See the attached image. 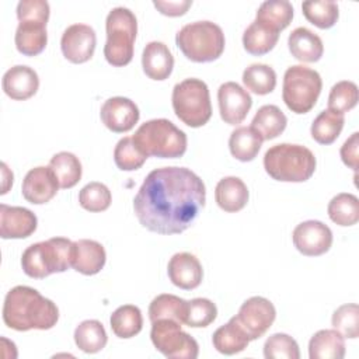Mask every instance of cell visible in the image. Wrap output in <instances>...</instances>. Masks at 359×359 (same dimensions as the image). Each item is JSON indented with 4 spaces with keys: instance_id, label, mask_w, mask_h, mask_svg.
I'll return each mask as SVG.
<instances>
[{
    "instance_id": "obj_1",
    "label": "cell",
    "mask_w": 359,
    "mask_h": 359,
    "mask_svg": "<svg viewBox=\"0 0 359 359\" xmlns=\"http://www.w3.org/2000/svg\"><path fill=\"white\" fill-rule=\"evenodd\" d=\"M206 188L199 175L185 167H163L147 174L133 199L139 223L157 234H180L205 206Z\"/></svg>"
},
{
    "instance_id": "obj_2",
    "label": "cell",
    "mask_w": 359,
    "mask_h": 359,
    "mask_svg": "<svg viewBox=\"0 0 359 359\" xmlns=\"http://www.w3.org/2000/svg\"><path fill=\"white\" fill-rule=\"evenodd\" d=\"M57 320V306L31 286H14L4 297L3 321L11 330H50Z\"/></svg>"
},
{
    "instance_id": "obj_3",
    "label": "cell",
    "mask_w": 359,
    "mask_h": 359,
    "mask_svg": "<svg viewBox=\"0 0 359 359\" xmlns=\"http://www.w3.org/2000/svg\"><path fill=\"white\" fill-rule=\"evenodd\" d=\"M316 165V156L302 144L279 143L269 147L264 156L266 174L282 182H304L313 177Z\"/></svg>"
},
{
    "instance_id": "obj_4",
    "label": "cell",
    "mask_w": 359,
    "mask_h": 359,
    "mask_svg": "<svg viewBox=\"0 0 359 359\" xmlns=\"http://www.w3.org/2000/svg\"><path fill=\"white\" fill-rule=\"evenodd\" d=\"M73 243L66 237H52L27 247L21 255V266L27 276L43 279L72 266Z\"/></svg>"
},
{
    "instance_id": "obj_5",
    "label": "cell",
    "mask_w": 359,
    "mask_h": 359,
    "mask_svg": "<svg viewBox=\"0 0 359 359\" xmlns=\"http://www.w3.org/2000/svg\"><path fill=\"white\" fill-rule=\"evenodd\" d=\"M136 146L147 157L178 158L187 151V135L165 118L142 123L132 136Z\"/></svg>"
},
{
    "instance_id": "obj_6",
    "label": "cell",
    "mask_w": 359,
    "mask_h": 359,
    "mask_svg": "<svg viewBox=\"0 0 359 359\" xmlns=\"http://www.w3.org/2000/svg\"><path fill=\"white\" fill-rule=\"evenodd\" d=\"M175 43L191 62L209 63L222 56L226 39L223 29L217 24L195 21L184 25L177 32Z\"/></svg>"
},
{
    "instance_id": "obj_7",
    "label": "cell",
    "mask_w": 359,
    "mask_h": 359,
    "mask_svg": "<svg viewBox=\"0 0 359 359\" xmlns=\"http://www.w3.org/2000/svg\"><path fill=\"white\" fill-rule=\"evenodd\" d=\"M105 60L115 67H123L133 59V45L137 34V20L126 7L112 8L105 20Z\"/></svg>"
},
{
    "instance_id": "obj_8",
    "label": "cell",
    "mask_w": 359,
    "mask_h": 359,
    "mask_svg": "<svg viewBox=\"0 0 359 359\" xmlns=\"http://www.w3.org/2000/svg\"><path fill=\"white\" fill-rule=\"evenodd\" d=\"M177 118L191 128H201L212 116L209 88L201 79H185L177 83L171 95Z\"/></svg>"
},
{
    "instance_id": "obj_9",
    "label": "cell",
    "mask_w": 359,
    "mask_h": 359,
    "mask_svg": "<svg viewBox=\"0 0 359 359\" xmlns=\"http://www.w3.org/2000/svg\"><path fill=\"white\" fill-rule=\"evenodd\" d=\"M323 80L318 72L303 65L286 69L283 74L282 98L286 107L294 114L311 111L321 94Z\"/></svg>"
},
{
    "instance_id": "obj_10",
    "label": "cell",
    "mask_w": 359,
    "mask_h": 359,
    "mask_svg": "<svg viewBox=\"0 0 359 359\" xmlns=\"http://www.w3.org/2000/svg\"><path fill=\"white\" fill-rule=\"evenodd\" d=\"M150 339L154 348L170 359H196L199 345L194 337L181 330L174 320H157L151 323Z\"/></svg>"
},
{
    "instance_id": "obj_11",
    "label": "cell",
    "mask_w": 359,
    "mask_h": 359,
    "mask_svg": "<svg viewBox=\"0 0 359 359\" xmlns=\"http://www.w3.org/2000/svg\"><path fill=\"white\" fill-rule=\"evenodd\" d=\"M236 318L247 332L250 341H254L261 338L272 327L276 318V309L271 300L262 296H252L240 306Z\"/></svg>"
},
{
    "instance_id": "obj_12",
    "label": "cell",
    "mask_w": 359,
    "mask_h": 359,
    "mask_svg": "<svg viewBox=\"0 0 359 359\" xmlns=\"http://www.w3.org/2000/svg\"><path fill=\"white\" fill-rule=\"evenodd\" d=\"M292 240L300 254L306 257H318L331 248L332 231L320 220H306L294 227Z\"/></svg>"
},
{
    "instance_id": "obj_13",
    "label": "cell",
    "mask_w": 359,
    "mask_h": 359,
    "mask_svg": "<svg viewBox=\"0 0 359 359\" xmlns=\"http://www.w3.org/2000/svg\"><path fill=\"white\" fill-rule=\"evenodd\" d=\"M97 35L93 27L87 24L69 25L60 38V49L63 56L76 65L88 62L95 50Z\"/></svg>"
},
{
    "instance_id": "obj_14",
    "label": "cell",
    "mask_w": 359,
    "mask_h": 359,
    "mask_svg": "<svg viewBox=\"0 0 359 359\" xmlns=\"http://www.w3.org/2000/svg\"><path fill=\"white\" fill-rule=\"evenodd\" d=\"M217 104L220 118L229 125H238L247 118L252 98L240 84L226 81L217 90Z\"/></svg>"
},
{
    "instance_id": "obj_15",
    "label": "cell",
    "mask_w": 359,
    "mask_h": 359,
    "mask_svg": "<svg viewBox=\"0 0 359 359\" xmlns=\"http://www.w3.org/2000/svg\"><path fill=\"white\" fill-rule=\"evenodd\" d=\"M59 181L52 168L39 165L31 168L21 185V194L24 199L32 205H43L53 199L59 191Z\"/></svg>"
},
{
    "instance_id": "obj_16",
    "label": "cell",
    "mask_w": 359,
    "mask_h": 359,
    "mask_svg": "<svg viewBox=\"0 0 359 359\" xmlns=\"http://www.w3.org/2000/svg\"><path fill=\"white\" fill-rule=\"evenodd\" d=\"M102 123L115 133H125L133 129L140 118L137 105L126 97L108 98L100 111Z\"/></svg>"
},
{
    "instance_id": "obj_17",
    "label": "cell",
    "mask_w": 359,
    "mask_h": 359,
    "mask_svg": "<svg viewBox=\"0 0 359 359\" xmlns=\"http://www.w3.org/2000/svg\"><path fill=\"white\" fill-rule=\"evenodd\" d=\"M38 227V219L35 213L22 206L0 205V237L10 238H27Z\"/></svg>"
},
{
    "instance_id": "obj_18",
    "label": "cell",
    "mask_w": 359,
    "mask_h": 359,
    "mask_svg": "<svg viewBox=\"0 0 359 359\" xmlns=\"http://www.w3.org/2000/svg\"><path fill=\"white\" fill-rule=\"evenodd\" d=\"M167 273L171 283L184 290L196 289L203 278L202 265L191 252L174 254L168 261Z\"/></svg>"
},
{
    "instance_id": "obj_19",
    "label": "cell",
    "mask_w": 359,
    "mask_h": 359,
    "mask_svg": "<svg viewBox=\"0 0 359 359\" xmlns=\"http://www.w3.org/2000/svg\"><path fill=\"white\" fill-rule=\"evenodd\" d=\"M3 91L15 101H25L34 97L39 88V77L36 72L25 65L10 67L1 80Z\"/></svg>"
},
{
    "instance_id": "obj_20",
    "label": "cell",
    "mask_w": 359,
    "mask_h": 359,
    "mask_svg": "<svg viewBox=\"0 0 359 359\" xmlns=\"http://www.w3.org/2000/svg\"><path fill=\"white\" fill-rule=\"evenodd\" d=\"M107 262V252L101 243L90 238H81L73 243V261L74 271L83 275L98 273Z\"/></svg>"
},
{
    "instance_id": "obj_21",
    "label": "cell",
    "mask_w": 359,
    "mask_h": 359,
    "mask_svg": "<svg viewBox=\"0 0 359 359\" xmlns=\"http://www.w3.org/2000/svg\"><path fill=\"white\" fill-rule=\"evenodd\" d=\"M142 67L149 79L163 81L172 73L174 56L165 43L151 41L143 49Z\"/></svg>"
},
{
    "instance_id": "obj_22",
    "label": "cell",
    "mask_w": 359,
    "mask_h": 359,
    "mask_svg": "<svg viewBox=\"0 0 359 359\" xmlns=\"http://www.w3.org/2000/svg\"><path fill=\"white\" fill-rule=\"evenodd\" d=\"M248 188L238 177H224L215 188V201L217 206L227 213H236L244 209L248 203Z\"/></svg>"
},
{
    "instance_id": "obj_23",
    "label": "cell",
    "mask_w": 359,
    "mask_h": 359,
    "mask_svg": "<svg viewBox=\"0 0 359 359\" xmlns=\"http://www.w3.org/2000/svg\"><path fill=\"white\" fill-rule=\"evenodd\" d=\"M287 46L292 56L304 63L318 62L324 53L321 38L306 27H297L290 32Z\"/></svg>"
},
{
    "instance_id": "obj_24",
    "label": "cell",
    "mask_w": 359,
    "mask_h": 359,
    "mask_svg": "<svg viewBox=\"0 0 359 359\" xmlns=\"http://www.w3.org/2000/svg\"><path fill=\"white\" fill-rule=\"evenodd\" d=\"M212 344L213 348L223 355H236L248 346L250 338L234 316L229 320V323L219 327L213 332Z\"/></svg>"
},
{
    "instance_id": "obj_25",
    "label": "cell",
    "mask_w": 359,
    "mask_h": 359,
    "mask_svg": "<svg viewBox=\"0 0 359 359\" xmlns=\"http://www.w3.org/2000/svg\"><path fill=\"white\" fill-rule=\"evenodd\" d=\"M14 42L17 50L24 56H36L39 55L48 43L46 25L39 22H18L15 29Z\"/></svg>"
},
{
    "instance_id": "obj_26",
    "label": "cell",
    "mask_w": 359,
    "mask_h": 359,
    "mask_svg": "<svg viewBox=\"0 0 359 359\" xmlns=\"http://www.w3.org/2000/svg\"><path fill=\"white\" fill-rule=\"evenodd\" d=\"M310 359H342L345 356V339L337 330H320L309 342Z\"/></svg>"
},
{
    "instance_id": "obj_27",
    "label": "cell",
    "mask_w": 359,
    "mask_h": 359,
    "mask_svg": "<svg viewBox=\"0 0 359 359\" xmlns=\"http://www.w3.org/2000/svg\"><path fill=\"white\" fill-rule=\"evenodd\" d=\"M287 125L286 115L273 104L262 105L251 121V128L261 136L262 140L278 137Z\"/></svg>"
},
{
    "instance_id": "obj_28",
    "label": "cell",
    "mask_w": 359,
    "mask_h": 359,
    "mask_svg": "<svg viewBox=\"0 0 359 359\" xmlns=\"http://www.w3.org/2000/svg\"><path fill=\"white\" fill-rule=\"evenodd\" d=\"M293 6L287 0H266L257 10L255 21L280 32L293 20Z\"/></svg>"
},
{
    "instance_id": "obj_29",
    "label": "cell",
    "mask_w": 359,
    "mask_h": 359,
    "mask_svg": "<svg viewBox=\"0 0 359 359\" xmlns=\"http://www.w3.org/2000/svg\"><path fill=\"white\" fill-rule=\"evenodd\" d=\"M262 142L261 136L251 126H238L229 137V149L236 160L247 163L257 157Z\"/></svg>"
},
{
    "instance_id": "obj_30",
    "label": "cell",
    "mask_w": 359,
    "mask_h": 359,
    "mask_svg": "<svg viewBox=\"0 0 359 359\" xmlns=\"http://www.w3.org/2000/svg\"><path fill=\"white\" fill-rule=\"evenodd\" d=\"M74 344L86 353L102 351L108 342L107 331L98 320H84L74 330Z\"/></svg>"
},
{
    "instance_id": "obj_31",
    "label": "cell",
    "mask_w": 359,
    "mask_h": 359,
    "mask_svg": "<svg viewBox=\"0 0 359 359\" xmlns=\"http://www.w3.org/2000/svg\"><path fill=\"white\" fill-rule=\"evenodd\" d=\"M278 39L279 32L254 20L243 34V46L250 55L262 56L275 48Z\"/></svg>"
},
{
    "instance_id": "obj_32",
    "label": "cell",
    "mask_w": 359,
    "mask_h": 359,
    "mask_svg": "<svg viewBox=\"0 0 359 359\" xmlns=\"http://www.w3.org/2000/svg\"><path fill=\"white\" fill-rule=\"evenodd\" d=\"M344 123H345L344 114H339L327 108L321 111L313 121L310 128L311 137L320 144H325V146L331 144L341 135L344 129Z\"/></svg>"
},
{
    "instance_id": "obj_33",
    "label": "cell",
    "mask_w": 359,
    "mask_h": 359,
    "mask_svg": "<svg viewBox=\"0 0 359 359\" xmlns=\"http://www.w3.org/2000/svg\"><path fill=\"white\" fill-rule=\"evenodd\" d=\"M112 332L122 339L132 338L137 335L143 328L142 311L137 306L123 304L119 306L109 318Z\"/></svg>"
},
{
    "instance_id": "obj_34",
    "label": "cell",
    "mask_w": 359,
    "mask_h": 359,
    "mask_svg": "<svg viewBox=\"0 0 359 359\" xmlns=\"http://www.w3.org/2000/svg\"><path fill=\"white\" fill-rule=\"evenodd\" d=\"M188 300H184L175 294L163 293L156 296L149 306V318L150 321L157 320H174L180 324H184L187 314Z\"/></svg>"
},
{
    "instance_id": "obj_35",
    "label": "cell",
    "mask_w": 359,
    "mask_h": 359,
    "mask_svg": "<svg viewBox=\"0 0 359 359\" xmlns=\"http://www.w3.org/2000/svg\"><path fill=\"white\" fill-rule=\"evenodd\" d=\"M49 167L55 172L60 188H73L83 174V167L79 157L70 151H59L52 156Z\"/></svg>"
},
{
    "instance_id": "obj_36",
    "label": "cell",
    "mask_w": 359,
    "mask_h": 359,
    "mask_svg": "<svg viewBox=\"0 0 359 359\" xmlns=\"http://www.w3.org/2000/svg\"><path fill=\"white\" fill-rule=\"evenodd\" d=\"M327 213L338 226H353L359 220V199L353 194L341 192L330 201Z\"/></svg>"
},
{
    "instance_id": "obj_37",
    "label": "cell",
    "mask_w": 359,
    "mask_h": 359,
    "mask_svg": "<svg viewBox=\"0 0 359 359\" xmlns=\"http://www.w3.org/2000/svg\"><path fill=\"white\" fill-rule=\"evenodd\" d=\"M245 88L257 95H266L276 87V73L265 63H254L243 72Z\"/></svg>"
},
{
    "instance_id": "obj_38",
    "label": "cell",
    "mask_w": 359,
    "mask_h": 359,
    "mask_svg": "<svg viewBox=\"0 0 359 359\" xmlns=\"http://www.w3.org/2000/svg\"><path fill=\"white\" fill-rule=\"evenodd\" d=\"M302 10L306 20L320 29H328L334 27L339 17L338 4L332 0L304 1L302 4Z\"/></svg>"
},
{
    "instance_id": "obj_39",
    "label": "cell",
    "mask_w": 359,
    "mask_h": 359,
    "mask_svg": "<svg viewBox=\"0 0 359 359\" xmlns=\"http://www.w3.org/2000/svg\"><path fill=\"white\" fill-rule=\"evenodd\" d=\"M112 195L109 188L102 182H88L79 192V203L88 212H104L109 208Z\"/></svg>"
},
{
    "instance_id": "obj_40",
    "label": "cell",
    "mask_w": 359,
    "mask_h": 359,
    "mask_svg": "<svg viewBox=\"0 0 359 359\" xmlns=\"http://www.w3.org/2000/svg\"><path fill=\"white\" fill-rule=\"evenodd\" d=\"M147 160V156L140 151L133 137H122L114 149V161L122 171L139 170Z\"/></svg>"
},
{
    "instance_id": "obj_41",
    "label": "cell",
    "mask_w": 359,
    "mask_h": 359,
    "mask_svg": "<svg viewBox=\"0 0 359 359\" xmlns=\"http://www.w3.org/2000/svg\"><path fill=\"white\" fill-rule=\"evenodd\" d=\"M358 86L349 80H341L331 87L328 95V109L345 114L353 109L358 104Z\"/></svg>"
},
{
    "instance_id": "obj_42",
    "label": "cell",
    "mask_w": 359,
    "mask_h": 359,
    "mask_svg": "<svg viewBox=\"0 0 359 359\" xmlns=\"http://www.w3.org/2000/svg\"><path fill=\"white\" fill-rule=\"evenodd\" d=\"M216 317L217 307L212 300L206 297H195L188 300L184 324L192 328H203L210 325Z\"/></svg>"
},
{
    "instance_id": "obj_43",
    "label": "cell",
    "mask_w": 359,
    "mask_h": 359,
    "mask_svg": "<svg viewBox=\"0 0 359 359\" xmlns=\"http://www.w3.org/2000/svg\"><path fill=\"white\" fill-rule=\"evenodd\" d=\"M334 330H337L344 338L355 339L359 337V306L356 303H348L339 306L331 318Z\"/></svg>"
},
{
    "instance_id": "obj_44",
    "label": "cell",
    "mask_w": 359,
    "mask_h": 359,
    "mask_svg": "<svg viewBox=\"0 0 359 359\" xmlns=\"http://www.w3.org/2000/svg\"><path fill=\"white\" fill-rule=\"evenodd\" d=\"M266 359H299L300 349L294 338L285 332L272 334L264 344Z\"/></svg>"
},
{
    "instance_id": "obj_45",
    "label": "cell",
    "mask_w": 359,
    "mask_h": 359,
    "mask_svg": "<svg viewBox=\"0 0 359 359\" xmlns=\"http://www.w3.org/2000/svg\"><path fill=\"white\" fill-rule=\"evenodd\" d=\"M50 14L49 3L45 0H21L17 4V20L18 22H39L48 24Z\"/></svg>"
},
{
    "instance_id": "obj_46",
    "label": "cell",
    "mask_w": 359,
    "mask_h": 359,
    "mask_svg": "<svg viewBox=\"0 0 359 359\" xmlns=\"http://www.w3.org/2000/svg\"><path fill=\"white\" fill-rule=\"evenodd\" d=\"M358 149H359V133L353 132L341 146L339 154L342 163L348 167L356 171L358 168Z\"/></svg>"
},
{
    "instance_id": "obj_47",
    "label": "cell",
    "mask_w": 359,
    "mask_h": 359,
    "mask_svg": "<svg viewBox=\"0 0 359 359\" xmlns=\"http://www.w3.org/2000/svg\"><path fill=\"white\" fill-rule=\"evenodd\" d=\"M153 6L167 17H180L184 15L188 8L192 6L191 0H174V1H163V0H154Z\"/></svg>"
},
{
    "instance_id": "obj_48",
    "label": "cell",
    "mask_w": 359,
    "mask_h": 359,
    "mask_svg": "<svg viewBox=\"0 0 359 359\" xmlns=\"http://www.w3.org/2000/svg\"><path fill=\"white\" fill-rule=\"evenodd\" d=\"M1 174H3V188H1V195L8 192V188L13 185V172L8 170L6 163H1Z\"/></svg>"
}]
</instances>
